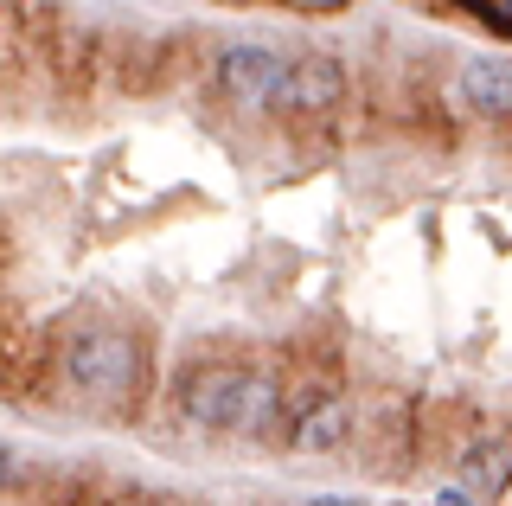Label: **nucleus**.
Instances as JSON below:
<instances>
[{"instance_id":"nucleus-12","label":"nucleus","mask_w":512,"mask_h":506,"mask_svg":"<svg viewBox=\"0 0 512 506\" xmlns=\"http://www.w3.org/2000/svg\"><path fill=\"white\" fill-rule=\"evenodd\" d=\"M295 7H314V13H333V7H346V0H295Z\"/></svg>"},{"instance_id":"nucleus-8","label":"nucleus","mask_w":512,"mask_h":506,"mask_svg":"<svg viewBox=\"0 0 512 506\" xmlns=\"http://www.w3.org/2000/svg\"><path fill=\"white\" fill-rule=\"evenodd\" d=\"M468 13H480V20L493 26V33H506L512 39V0H461Z\"/></svg>"},{"instance_id":"nucleus-10","label":"nucleus","mask_w":512,"mask_h":506,"mask_svg":"<svg viewBox=\"0 0 512 506\" xmlns=\"http://www.w3.org/2000/svg\"><path fill=\"white\" fill-rule=\"evenodd\" d=\"M436 506H480V500H474V487H442Z\"/></svg>"},{"instance_id":"nucleus-11","label":"nucleus","mask_w":512,"mask_h":506,"mask_svg":"<svg viewBox=\"0 0 512 506\" xmlns=\"http://www.w3.org/2000/svg\"><path fill=\"white\" fill-rule=\"evenodd\" d=\"M308 506H365V500H352V494H314Z\"/></svg>"},{"instance_id":"nucleus-4","label":"nucleus","mask_w":512,"mask_h":506,"mask_svg":"<svg viewBox=\"0 0 512 506\" xmlns=\"http://www.w3.org/2000/svg\"><path fill=\"white\" fill-rule=\"evenodd\" d=\"M346 97V71H340V58H327V52H301V58H288V77H282V109H295V116H320V109H333Z\"/></svg>"},{"instance_id":"nucleus-6","label":"nucleus","mask_w":512,"mask_h":506,"mask_svg":"<svg viewBox=\"0 0 512 506\" xmlns=\"http://www.w3.org/2000/svg\"><path fill=\"white\" fill-rule=\"evenodd\" d=\"M346 430H352V410H346L340 398H320V404H308V410L295 417V430H288V449L320 455V449H333V442H346Z\"/></svg>"},{"instance_id":"nucleus-3","label":"nucleus","mask_w":512,"mask_h":506,"mask_svg":"<svg viewBox=\"0 0 512 506\" xmlns=\"http://www.w3.org/2000/svg\"><path fill=\"white\" fill-rule=\"evenodd\" d=\"M282 77H288V58L276 45H231V52L218 58V84L231 103L244 109H269L282 97Z\"/></svg>"},{"instance_id":"nucleus-7","label":"nucleus","mask_w":512,"mask_h":506,"mask_svg":"<svg viewBox=\"0 0 512 506\" xmlns=\"http://www.w3.org/2000/svg\"><path fill=\"white\" fill-rule=\"evenodd\" d=\"M468 474H474V487H500V481H512V455L500 449V442H480V449L468 455Z\"/></svg>"},{"instance_id":"nucleus-2","label":"nucleus","mask_w":512,"mask_h":506,"mask_svg":"<svg viewBox=\"0 0 512 506\" xmlns=\"http://www.w3.org/2000/svg\"><path fill=\"white\" fill-rule=\"evenodd\" d=\"M64 372H71V385L84 391V398H128V385H135V346L122 334H109V327H90V334H77L64 346Z\"/></svg>"},{"instance_id":"nucleus-1","label":"nucleus","mask_w":512,"mask_h":506,"mask_svg":"<svg viewBox=\"0 0 512 506\" xmlns=\"http://www.w3.org/2000/svg\"><path fill=\"white\" fill-rule=\"evenodd\" d=\"M276 378L250 372V366H199L180 391V410L192 430H212V436H256L276 423Z\"/></svg>"},{"instance_id":"nucleus-9","label":"nucleus","mask_w":512,"mask_h":506,"mask_svg":"<svg viewBox=\"0 0 512 506\" xmlns=\"http://www.w3.org/2000/svg\"><path fill=\"white\" fill-rule=\"evenodd\" d=\"M13 481H20V455L0 442V487H13Z\"/></svg>"},{"instance_id":"nucleus-5","label":"nucleus","mask_w":512,"mask_h":506,"mask_svg":"<svg viewBox=\"0 0 512 506\" xmlns=\"http://www.w3.org/2000/svg\"><path fill=\"white\" fill-rule=\"evenodd\" d=\"M455 90H461V103H468L474 116H512V58L474 52L468 65H461Z\"/></svg>"}]
</instances>
